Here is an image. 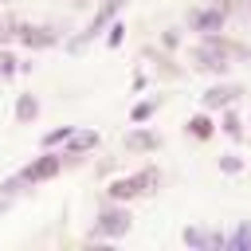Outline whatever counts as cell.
Listing matches in <instances>:
<instances>
[{
  "mask_svg": "<svg viewBox=\"0 0 251 251\" xmlns=\"http://www.w3.org/2000/svg\"><path fill=\"white\" fill-rule=\"evenodd\" d=\"M126 8V0H98V12H94V20L75 35V39H67L63 47H67V55H82V47L90 43V39H98L106 27H110V20H118V12Z\"/></svg>",
  "mask_w": 251,
  "mask_h": 251,
  "instance_id": "277c9868",
  "label": "cell"
},
{
  "mask_svg": "<svg viewBox=\"0 0 251 251\" xmlns=\"http://www.w3.org/2000/svg\"><path fill=\"white\" fill-rule=\"evenodd\" d=\"M71 133H75V126L47 129V133H43V149H59V145H67V141H71Z\"/></svg>",
  "mask_w": 251,
  "mask_h": 251,
  "instance_id": "e0dca14e",
  "label": "cell"
},
{
  "mask_svg": "<svg viewBox=\"0 0 251 251\" xmlns=\"http://www.w3.org/2000/svg\"><path fill=\"white\" fill-rule=\"evenodd\" d=\"M141 55H145V59H157V71H161V75H169V78H176V75H180V67H176V63H173L165 51H153V47H145Z\"/></svg>",
  "mask_w": 251,
  "mask_h": 251,
  "instance_id": "2e32d148",
  "label": "cell"
},
{
  "mask_svg": "<svg viewBox=\"0 0 251 251\" xmlns=\"http://www.w3.org/2000/svg\"><path fill=\"white\" fill-rule=\"evenodd\" d=\"M133 227V216H129V208L126 204H118V200H106L102 204V212L94 216V227H90V243H106V239H122L126 231Z\"/></svg>",
  "mask_w": 251,
  "mask_h": 251,
  "instance_id": "3957f363",
  "label": "cell"
},
{
  "mask_svg": "<svg viewBox=\"0 0 251 251\" xmlns=\"http://www.w3.org/2000/svg\"><path fill=\"white\" fill-rule=\"evenodd\" d=\"M247 126H251V122H247Z\"/></svg>",
  "mask_w": 251,
  "mask_h": 251,
  "instance_id": "83f0119b",
  "label": "cell"
},
{
  "mask_svg": "<svg viewBox=\"0 0 251 251\" xmlns=\"http://www.w3.org/2000/svg\"><path fill=\"white\" fill-rule=\"evenodd\" d=\"M184 247H196V251H212V247H227V235L224 231H208V227H184L180 231Z\"/></svg>",
  "mask_w": 251,
  "mask_h": 251,
  "instance_id": "8fae6325",
  "label": "cell"
},
{
  "mask_svg": "<svg viewBox=\"0 0 251 251\" xmlns=\"http://www.w3.org/2000/svg\"><path fill=\"white\" fill-rule=\"evenodd\" d=\"M122 39H126V24H122V20H110V27H106V47H110V51H118V47H122Z\"/></svg>",
  "mask_w": 251,
  "mask_h": 251,
  "instance_id": "44dd1931",
  "label": "cell"
},
{
  "mask_svg": "<svg viewBox=\"0 0 251 251\" xmlns=\"http://www.w3.org/2000/svg\"><path fill=\"white\" fill-rule=\"evenodd\" d=\"M16 27H20V24H12V20H4V24H0V47L16 39Z\"/></svg>",
  "mask_w": 251,
  "mask_h": 251,
  "instance_id": "cb8c5ba5",
  "label": "cell"
},
{
  "mask_svg": "<svg viewBox=\"0 0 251 251\" xmlns=\"http://www.w3.org/2000/svg\"><path fill=\"white\" fill-rule=\"evenodd\" d=\"M220 129H224L231 141H243V137H247V122H243L231 106H224V110H220Z\"/></svg>",
  "mask_w": 251,
  "mask_h": 251,
  "instance_id": "7c38bea8",
  "label": "cell"
},
{
  "mask_svg": "<svg viewBox=\"0 0 251 251\" xmlns=\"http://www.w3.org/2000/svg\"><path fill=\"white\" fill-rule=\"evenodd\" d=\"M220 173L224 176H239L243 173V157L239 153H220Z\"/></svg>",
  "mask_w": 251,
  "mask_h": 251,
  "instance_id": "ffe728a7",
  "label": "cell"
},
{
  "mask_svg": "<svg viewBox=\"0 0 251 251\" xmlns=\"http://www.w3.org/2000/svg\"><path fill=\"white\" fill-rule=\"evenodd\" d=\"M216 39H220V47H224L231 59H247V55H251V47L239 43V39H227V35H220V31H216Z\"/></svg>",
  "mask_w": 251,
  "mask_h": 251,
  "instance_id": "d6986e66",
  "label": "cell"
},
{
  "mask_svg": "<svg viewBox=\"0 0 251 251\" xmlns=\"http://www.w3.org/2000/svg\"><path fill=\"white\" fill-rule=\"evenodd\" d=\"M35 118H39V98L35 94H16V122L31 126Z\"/></svg>",
  "mask_w": 251,
  "mask_h": 251,
  "instance_id": "5bb4252c",
  "label": "cell"
},
{
  "mask_svg": "<svg viewBox=\"0 0 251 251\" xmlns=\"http://www.w3.org/2000/svg\"><path fill=\"white\" fill-rule=\"evenodd\" d=\"M239 94H243V86H239V82H212V86L200 94V106L212 114V110L235 106V102H239Z\"/></svg>",
  "mask_w": 251,
  "mask_h": 251,
  "instance_id": "ba28073f",
  "label": "cell"
},
{
  "mask_svg": "<svg viewBox=\"0 0 251 251\" xmlns=\"http://www.w3.org/2000/svg\"><path fill=\"white\" fill-rule=\"evenodd\" d=\"M161 43H165V51H173V47H180V31H176V27H169V31H161Z\"/></svg>",
  "mask_w": 251,
  "mask_h": 251,
  "instance_id": "603a6c76",
  "label": "cell"
},
{
  "mask_svg": "<svg viewBox=\"0 0 251 251\" xmlns=\"http://www.w3.org/2000/svg\"><path fill=\"white\" fill-rule=\"evenodd\" d=\"M98 141H102V133H98V129H78V126H75L71 141L63 145V157H67V165H78L86 153H94V149H98Z\"/></svg>",
  "mask_w": 251,
  "mask_h": 251,
  "instance_id": "9c48e42d",
  "label": "cell"
},
{
  "mask_svg": "<svg viewBox=\"0 0 251 251\" xmlns=\"http://www.w3.org/2000/svg\"><path fill=\"white\" fill-rule=\"evenodd\" d=\"M188 63H192V71H200V75H212V78H224L227 71H231V55L220 47V39L216 35H200V43L188 51Z\"/></svg>",
  "mask_w": 251,
  "mask_h": 251,
  "instance_id": "7a4b0ae2",
  "label": "cell"
},
{
  "mask_svg": "<svg viewBox=\"0 0 251 251\" xmlns=\"http://www.w3.org/2000/svg\"><path fill=\"white\" fill-rule=\"evenodd\" d=\"M165 145V137L157 133V129H145V126H133L129 133H126V149L129 153H157Z\"/></svg>",
  "mask_w": 251,
  "mask_h": 251,
  "instance_id": "30bf717a",
  "label": "cell"
},
{
  "mask_svg": "<svg viewBox=\"0 0 251 251\" xmlns=\"http://www.w3.org/2000/svg\"><path fill=\"white\" fill-rule=\"evenodd\" d=\"M63 165H67V157L63 153H55V149H43L39 157H31L24 169H20V180L31 188V184H43V180H55L59 173H63Z\"/></svg>",
  "mask_w": 251,
  "mask_h": 251,
  "instance_id": "8992f818",
  "label": "cell"
},
{
  "mask_svg": "<svg viewBox=\"0 0 251 251\" xmlns=\"http://www.w3.org/2000/svg\"><path fill=\"white\" fill-rule=\"evenodd\" d=\"M231 12H235V0H212V4H204V8H192V12H188V31L216 35V31H224V24H227Z\"/></svg>",
  "mask_w": 251,
  "mask_h": 251,
  "instance_id": "5b68a950",
  "label": "cell"
},
{
  "mask_svg": "<svg viewBox=\"0 0 251 251\" xmlns=\"http://www.w3.org/2000/svg\"><path fill=\"white\" fill-rule=\"evenodd\" d=\"M16 43H24L27 51H47L59 43V31L51 24H20L16 27Z\"/></svg>",
  "mask_w": 251,
  "mask_h": 251,
  "instance_id": "52a82bcc",
  "label": "cell"
},
{
  "mask_svg": "<svg viewBox=\"0 0 251 251\" xmlns=\"http://www.w3.org/2000/svg\"><path fill=\"white\" fill-rule=\"evenodd\" d=\"M71 4H90V0H71Z\"/></svg>",
  "mask_w": 251,
  "mask_h": 251,
  "instance_id": "484cf974",
  "label": "cell"
},
{
  "mask_svg": "<svg viewBox=\"0 0 251 251\" xmlns=\"http://www.w3.org/2000/svg\"><path fill=\"white\" fill-rule=\"evenodd\" d=\"M12 75H20V59L8 47H0V78H12Z\"/></svg>",
  "mask_w": 251,
  "mask_h": 251,
  "instance_id": "7402d4cb",
  "label": "cell"
},
{
  "mask_svg": "<svg viewBox=\"0 0 251 251\" xmlns=\"http://www.w3.org/2000/svg\"><path fill=\"white\" fill-rule=\"evenodd\" d=\"M0 4H8V0H0Z\"/></svg>",
  "mask_w": 251,
  "mask_h": 251,
  "instance_id": "4316f807",
  "label": "cell"
},
{
  "mask_svg": "<svg viewBox=\"0 0 251 251\" xmlns=\"http://www.w3.org/2000/svg\"><path fill=\"white\" fill-rule=\"evenodd\" d=\"M157 110H161V98H157V94H153V98H141V102L129 110V122H133V126H145Z\"/></svg>",
  "mask_w": 251,
  "mask_h": 251,
  "instance_id": "9a60e30c",
  "label": "cell"
},
{
  "mask_svg": "<svg viewBox=\"0 0 251 251\" xmlns=\"http://www.w3.org/2000/svg\"><path fill=\"white\" fill-rule=\"evenodd\" d=\"M157 188H161V169L145 165L141 173H129V176H114V180L106 184V200L129 204V200H137V196H149V192H157Z\"/></svg>",
  "mask_w": 251,
  "mask_h": 251,
  "instance_id": "6da1fadb",
  "label": "cell"
},
{
  "mask_svg": "<svg viewBox=\"0 0 251 251\" xmlns=\"http://www.w3.org/2000/svg\"><path fill=\"white\" fill-rule=\"evenodd\" d=\"M235 12H239V20L251 27V0H235Z\"/></svg>",
  "mask_w": 251,
  "mask_h": 251,
  "instance_id": "d4e9b609",
  "label": "cell"
},
{
  "mask_svg": "<svg viewBox=\"0 0 251 251\" xmlns=\"http://www.w3.org/2000/svg\"><path fill=\"white\" fill-rule=\"evenodd\" d=\"M184 133H188V137H196V141H208V137L216 133V122L208 118V110H204V114H192V118L184 122Z\"/></svg>",
  "mask_w": 251,
  "mask_h": 251,
  "instance_id": "4fadbf2b",
  "label": "cell"
},
{
  "mask_svg": "<svg viewBox=\"0 0 251 251\" xmlns=\"http://www.w3.org/2000/svg\"><path fill=\"white\" fill-rule=\"evenodd\" d=\"M227 247H235V251H251V224H239V227L227 235Z\"/></svg>",
  "mask_w": 251,
  "mask_h": 251,
  "instance_id": "ac0fdd59",
  "label": "cell"
}]
</instances>
